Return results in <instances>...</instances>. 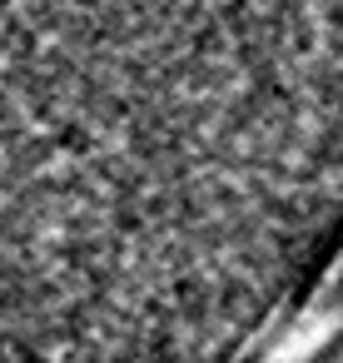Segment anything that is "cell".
<instances>
[{
    "label": "cell",
    "instance_id": "cell-1",
    "mask_svg": "<svg viewBox=\"0 0 343 363\" xmlns=\"http://www.w3.org/2000/svg\"><path fill=\"white\" fill-rule=\"evenodd\" d=\"M194 145V0H0V363H150Z\"/></svg>",
    "mask_w": 343,
    "mask_h": 363
}]
</instances>
